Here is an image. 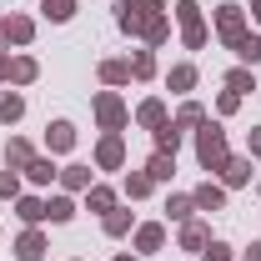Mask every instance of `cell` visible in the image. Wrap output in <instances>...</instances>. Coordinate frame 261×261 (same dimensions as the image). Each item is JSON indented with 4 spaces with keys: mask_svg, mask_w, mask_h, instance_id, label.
Masks as SVG:
<instances>
[{
    "mask_svg": "<svg viewBox=\"0 0 261 261\" xmlns=\"http://www.w3.org/2000/svg\"><path fill=\"white\" fill-rule=\"evenodd\" d=\"M116 261H136V256H116Z\"/></svg>",
    "mask_w": 261,
    "mask_h": 261,
    "instance_id": "b9f144b4",
    "label": "cell"
},
{
    "mask_svg": "<svg viewBox=\"0 0 261 261\" xmlns=\"http://www.w3.org/2000/svg\"><path fill=\"white\" fill-rule=\"evenodd\" d=\"M25 176H31L35 186H50V181H56V176H61V171H56V166H50V161H40V156H35V161L25 166Z\"/></svg>",
    "mask_w": 261,
    "mask_h": 261,
    "instance_id": "cb8c5ba5",
    "label": "cell"
},
{
    "mask_svg": "<svg viewBox=\"0 0 261 261\" xmlns=\"http://www.w3.org/2000/svg\"><path fill=\"white\" fill-rule=\"evenodd\" d=\"M241 261H261V241H256V246H246V256H241Z\"/></svg>",
    "mask_w": 261,
    "mask_h": 261,
    "instance_id": "f35d334b",
    "label": "cell"
},
{
    "mask_svg": "<svg viewBox=\"0 0 261 261\" xmlns=\"http://www.w3.org/2000/svg\"><path fill=\"white\" fill-rule=\"evenodd\" d=\"M100 81H111V86L130 81V61H106V65H100Z\"/></svg>",
    "mask_w": 261,
    "mask_h": 261,
    "instance_id": "4316f807",
    "label": "cell"
},
{
    "mask_svg": "<svg viewBox=\"0 0 261 261\" xmlns=\"http://www.w3.org/2000/svg\"><path fill=\"white\" fill-rule=\"evenodd\" d=\"M35 75H40V65H35L31 56H15V61H10V81H15V86H31Z\"/></svg>",
    "mask_w": 261,
    "mask_h": 261,
    "instance_id": "2e32d148",
    "label": "cell"
},
{
    "mask_svg": "<svg viewBox=\"0 0 261 261\" xmlns=\"http://www.w3.org/2000/svg\"><path fill=\"white\" fill-rule=\"evenodd\" d=\"M45 216H50V221H70V216H75L70 196H50V201H45Z\"/></svg>",
    "mask_w": 261,
    "mask_h": 261,
    "instance_id": "484cf974",
    "label": "cell"
},
{
    "mask_svg": "<svg viewBox=\"0 0 261 261\" xmlns=\"http://www.w3.org/2000/svg\"><path fill=\"white\" fill-rule=\"evenodd\" d=\"M96 161L106 166V171H116V166L126 161V141H121L116 130H111V136H106V141H100V146H96Z\"/></svg>",
    "mask_w": 261,
    "mask_h": 261,
    "instance_id": "8992f818",
    "label": "cell"
},
{
    "mask_svg": "<svg viewBox=\"0 0 261 261\" xmlns=\"http://www.w3.org/2000/svg\"><path fill=\"white\" fill-rule=\"evenodd\" d=\"M0 40H5V35H0Z\"/></svg>",
    "mask_w": 261,
    "mask_h": 261,
    "instance_id": "7bdbcfd3",
    "label": "cell"
},
{
    "mask_svg": "<svg viewBox=\"0 0 261 261\" xmlns=\"http://www.w3.org/2000/svg\"><path fill=\"white\" fill-rule=\"evenodd\" d=\"M201 121H206V111H201L196 100H191V106H181V116H176V126H181V130H186V126H201Z\"/></svg>",
    "mask_w": 261,
    "mask_h": 261,
    "instance_id": "d6a6232c",
    "label": "cell"
},
{
    "mask_svg": "<svg viewBox=\"0 0 261 261\" xmlns=\"http://www.w3.org/2000/svg\"><path fill=\"white\" fill-rule=\"evenodd\" d=\"M20 116H25V100L15 96V91H5V96H0V121L10 126V121H20Z\"/></svg>",
    "mask_w": 261,
    "mask_h": 261,
    "instance_id": "44dd1931",
    "label": "cell"
},
{
    "mask_svg": "<svg viewBox=\"0 0 261 261\" xmlns=\"http://www.w3.org/2000/svg\"><path fill=\"white\" fill-rule=\"evenodd\" d=\"M130 75H141V81H146V75H156V56H151V50H141V56L130 61Z\"/></svg>",
    "mask_w": 261,
    "mask_h": 261,
    "instance_id": "1f68e13d",
    "label": "cell"
},
{
    "mask_svg": "<svg viewBox=\"0 0 261 261\" xmlns=\"http://www.w3.org/2000/svg\"><path fill=\"white\" fill-rule=\"evenodd\" d=\"M15 211H20V221H25V226L45 221V201H40V196H20V206H15Z\"/></svg>",
    "mask_w": 261,
    "mask_h": 261,
    "instance_id": "e0dca14e",
    "label": "cell"
},
{
    "mask_svg": "<svg viewBox=\"0 0 261 261\" xmlns=\"http://www.w3.org/2000/svg\"><path fill=\"white\" fill-rule=\"evenodd\" d=\"M251 156H261V126H251Z\"/></svg>",
    "mask_w": 261,
    "mask_h": 261,
    "instance_id": "74e56055",
    "label": "cell"
},
{
    "mask_svg": "<svg viewBox=\"0 0 261 261\" xmlns=\"http://www.w3.org/2000/svg\"><path fill=\"white\" fill-rule=\"evenodd\" d=\"M176 20H181L186 45H191V50H201V45H206V20H201V5H196V0H181V5H176Z\"/></svg>",
    "mask_w": 261,
    "mask_h": 261,
    "instance_id": "3957f363",
    "label": "cell"
},
{
    "mask_svg": "<svg viewBox=\"0 0 261 261\" xmlns=\"http://www.w3.org/2000/svg\"><path fill=\"white\" fill-rule=\"evenodd\" d=\"M96 121L106 130H121V126H126V106H121V96L100 91V96H96Z\"/></svg>",
    "mask_w": 261,
    "mask_h": 261,
    "instance_id": "5b68a950",
    "label": "cell"
},
{
    "mask_svg": "<svg viewBox=\"0 0 261 261\" xmlns=\"http://www.w3.org/2000/svg\"><path fill=\"white\" fill-rule=\"evenodd\" d=\"M0 35H5V40H15V45H25V40L35 35V25L25 20V15H5V20H0Z\"/></svg>",
    "mask_w": 261,
    "mask_h": 261,
    "instance_id": "ba28073f",
    "label": "cell"
},
{
    "mask_svg": "<svg viewBox=\"0 0 261 261\" xmlns=\"http://www.w3.org/2000/svg\"><path fill=\"white\" fill-rule=\"evenodd\" d=\"M31 161H35L31 141H10V146H5V166H10V171H25Z\"/></svg>",
    "mask_w": 261,
    "mask_h": 261,
    "instance_id": "5bb4252c",
    "label": "cell"
},
{
    "mask_svg": "<svg viewBox=\"0 0 261 261\" xmlns=\"http://www.w3.org/2000/svg\"><path fill=\"white\" fill-rule=\"evenodd\" d=\"M181 246L186 251H206L211 246V231L201 226V221H181Z\"/></svg>",
    "mask_w": 261,
    "mask_h": 261,
    "instance_id": "30bf717a",
    "label": "cell"
},
{
    "mask_svg": "<svg viewBox=\"0 0 261 261\" xmlns=\"http://www.w3.org/2000/svg\"><path fill=\"white\" fill-rule=\"evenodd\" d=\"M0 196H20V176L15 171H0Z\"/></svg>",
    "mask_w": 261,
    "mask_h": 261,
    "instance_id": "e575fe53",
    "label": "cell"
},
{
    "mask_svg": "<svg viewBox=\"0 0 261 261\" xmlns=\"http://www.w3.org/2000/svg\"><path fill=\"white\" fill-rule=\"evenodd\" d=\"M191 201H196V211H221V206H226V191L206 181V186H196V191H191Z\"/></svg>",
    "mask_w": 261,
    "mask_h": 261,
    "instance_id": "9c48e42d",
    "label": "cell"
},
{
    "mask_svg": "<svg viewBox=\"0 0 261 261\" xmlns=\"http://www.w3.org/2000/svg\"><path fill=\"white\" fill-rule=\"evenodd\" d=\"M236 106H241V96H236V91H226V96L216 100V111H221V116H231V111H236Z\"/></svg>",
    "mask_w": 261,
    "mask_h": 261,
    "instance_id": "8d00e7d4",
    "label": "cell"
},
{
    "mask_svg": "<svg viewBox=\"0 0 261 261\" xmlns=\"http://www.w3.org/2000/svg\"><path fill=\"white\" fill-rule=\"evenodd\" d=\"M5 75H10V56H0V81H5Z\"/></svg>",
    "mask_w": 261,
    "mask_h": 261,
    "instance_id": "ab89813d",
    "label": "cell"
},
{
    "mask_svg": "<svg viewBox=\"0 0 261 261\" xmlns=\"http://www.w3.org/2000/svg\"><path fill=\"white\" fill-rule=\"evenodd\" d=\"M40 5H45L50 20H70V15H75V0H40Z\"/></svg>",
    "mask_w": 261,
    "mask_h": 261,
    "instance_id": "4dcf8cb0",
    "label": "cell"
},
{
    "mask_svg": "<svg viewBox=\"0 0 261 261\" xmlns=\"http://www.w3.org/2000/svg\"><path fill=\"white\" fill-rule=\"evenodd\" d=\"M61 186H65V191H91V186H96V181H91V166H65Z\"/></svg>",
    "mask_w": 261,
    "mask_h": 261,
    "instance_id": "4fadbf2b",
    "label": "cell"
},
{
    "mask_svg": "<svg viewBox=\"0 0 261 261\" xmlns=\"http://www.w3.org/2000/svg\"><path fill=\"white\" fill-rule=\"evenodd\" d=\"M196 156H201L206 171H221L226 166V130L216 126V121H201V130H196Z\"/></svg>",
    "mask_w": 261,
    "mask_h": 261,
    "instance_id": "7a4b0ae2",
    "label": "cell"
},
{
    "mask_svg": "<svg viewBox=\"0 0 261 261\" xmlns=\"http://www.w3.org/2000/svg\"><path fill=\"white\" fill-rule=\"evenodd\" d=\"M231 50H236V56H241L246 65H256V61H261V35H251V31H246L241 40H236V45H231Z\"/></svg>",
    "mask_w": 261,
    "mask_h": 261,
    "instance_id": "ac0fdd59",
    "label": "cell"
},
{
    "mask_svg": "<svg viewBox=\"0 0 261 261\" xmlns=\"http://www.w3.org/2000/svg\"><path fill=\"white\" fill-rule=\"evenodd\" d=\"M226 86L236 91V96H241V91H256V81H251V70H231V75H226Z\"/></svg>",
    "mask_w": 261,
    "mask_h": 261,
    "instance_id": "836d02e7",
    "label": "cell"
},
{
    "mask_svg": "<svg viewBox=\"0 0 261 261\" xmlns=\"http://www.w3.org/2000/svg\"><path fill=\"white\" fill-rule=\"evenodd\" d=\"M15 256H20V261H40V256H45V236L31 226L25 236H20V241H15Z\"/></svg>",
    "mask_w": 261,
    "mask_h": 261,
    "instance_id": "8fae6325",
    "label": "cell"
},
{
    "mask_svg": "<svg viewBox=\"0 0 261 261\" xmlns=\"http://www.w3.org/2000/svg\"><path fill=\"white\" fill-rule=\"evenodd\" d=\"M176 146H181V126H176V121L156 126V151H171V156H176Z\"/></svg>",
    "mask_w": 261,
    "mask_h": 261,
    "instance_id": "d6986e66",
    "label": "cell"
},
{
    "mask_svg": "<svg viewBox=\"0 0 261 261\" xmlns=\"http://www.w3.org/2000/svg\"><path fill=\"white\" fill-rule=\"evenodd\" d=\"M116 20H121V31H126V35H146L151 45H161L166 35H171V25H166V15H161L156 0H126Z\"/></svg>",
    "mask_w": 261,
    "mask_h": 261,
    "instance_id": "6da1fadb",
    "label": "cell"
},
{
    "mask_svg": "<svg viewBox=\"0 0 261 261\" xmlns=\"http://www.w3.org/2000/svg\"><path fill=\"white\" fill-rule=\"evenodd\" d=\"M70 146H75V126H70V121L45 126V151H70Z\"/></svg>",
    "mask_w": 261,
    "mask_h": 261,
    "instance_id": "52a82bcc",
    "label": "cell"
},
{
    "mask_svg": "<svg viewBox=\"0 0 261 261\" xmlns=\"http://www.w3.org/2000/svg\"><path fill=\"white\" fill-rule=\"evenodd\" d=\"M251 15H256V20H261V0H251Z\"/></svg>",
    "mask_w": 261,
    "mask_h": 261,
    "instance_id": "60d3db41",
    "label": "cell"
},
{
    "mask_svg": "<svg viewBox=\"0 0 261 261\" xmlns=\"http://www.w3.org/2000/svg\"><path fill=\"white\" fill-rule=\"evenodd\" d=\"M201 256H206V261H231V246H221V241H211V246H206Z\"/></svg>",
    "mask_w": 261,
    "mask_h": 261,
    "instance_id": "d590c367",
    "label": "cell"
},
{
    "mask_svg": "<svg viewBox=\"0 0 261 261\" xmlns=\"http://www.w3.org/2000/svg\"><path fill=\"white\" fill-rule=\"evenodd\" d=\"M130 231V211H106V236H126Z\"/></svg>",
    "mask_w": 261,
    "mask_h": 261,
    "instance_id": "f1b7e54d",
    "label": "cell"
},
{
    "mask_svg": "<svg viewBox=\"0 0 261 261\" xmlns=\"http://www.w3.org/2000/svg\"><path fill=\"white\" fill-rule=\"evenodd\" d=\"M86 206H91V211H116V191H111V186H91V191H86Z\"/></svg>",
    "mask_w": 261,
    "mask_h": 261,
    "instance_id": "ffe728a7",
    "label": "cell"
},
{
    "mask_svg": "<svg viewBox=\"0 0 261 261\" xmlns=\"http://www.w3.org/2000/svg\"><path fill=\"white\" fill-rule=\"evenodd\" d=\"M221 181H226V186H246V181H251V161L226 156V166H221Z\"/></svg>",
    "mask_w": 261,
    "mask_h": 261,
    "instance_id": "7c38bea8",
    "label": "cell"
},
{
    "mask_svg": "<svg viewBox=\"0 0 261 261\" xmlns=\"http://www.w3.org/2000/svg\"><path fill=\"white\" fill-rule=\"evenodd\" d=\"M191 211H196L191 196H171V201H166V216H171V221H191Z\"/></svg>",
    "mask_w": 261,
    "mask_h": 261,
    "instance_id": "d4e9b609",
    "label": "cell"
},
{
    "mask_svg": "<svg viewBox=\"0 0 261 261\" xmlns=\"http://www.w3.org/2000/svg\"><path fill=\"white\" fill-rule=\"evenodd\" d=\"M151 186H156V181H151L146 171H136V176H126V196H130V201H141V196H151Z\"/></svg>",
    "mask_w": 261,
    "mask_h": 261,
    "instance_id": "83f0119b",
    "label": "cell"
},
{
    "mask_svg": "<svg viewBox=\"0 0 261 261\" xmlns=\"http://www.w3.org/2000/svg\"><path fill=\"white\" fill-rule=\"evenodd\" d=\"M161 241H166V231L156 226V221H151V226H141V231H136V246H141V251H161Z\"/></svg>",
    "mask_w": 261,
    "mask_h": 261,
    "instance_id": "603a6c76",
    "label": "cell"
},
{
    "mask_svg": "<svg viewBox=\"0 0 261 261\" xmlns=\"http://www.w3.org/2000/svg\"><path fill=\"white\" fill-rule=\"evenodd\" d=\"M216 31H221L226 45H236V40L246 35V10H241V5H221V10H216Z\"/></svg>",
    "mask_w": 261,
    "mask_h": 261,
    "instance_id": "277c9868",
    "label": "cell"
},
{
    "mask_svg": "<svg viewBox=\"0 0 261 261\" xmlns=\"http://www.w3.org/2000/svg\"><path fill=\"white\" fill-rule=\"evenodd\" d=\"M171 171H176V156H171V151H156V156L146 161V176H151V181H171Z\"/></svg>",
    "mask_w": 261,
    "mask_h": 261,
    "instance_id": "9a60e30c",
    "label": "cell"
},
{
    "mask_svg": "<svg viewBox=\"0 0 261 261\" xmlns=\"http://www.w3.org/2000/svg\"><path fill=\"white\" fill-rule=\"evenodd\" d=\"M136 121H141V126H151V130L166 126V106H161V100H146V106L136 111Z\"/></svg>",
    "mask_w": 261,
    "mask_h": 261,
    "instance_id": "7402d4cb",
    "label": "cell"
},
{
    "mask_svg": "<svg viewBox=\"0 0 261 261\" xmlns=\"http://www.w3.org/2000/svg\"><path fill=\"white\" fill-rule=\"evenodd\" d=\"M196 86V65H176L171 70V91H191Z\"/></svg>",
    "mask_w": 261,
    "mask_h": 261,
    "instance_id": "f546056e",
    "label": "cell"
}]
</instances>
